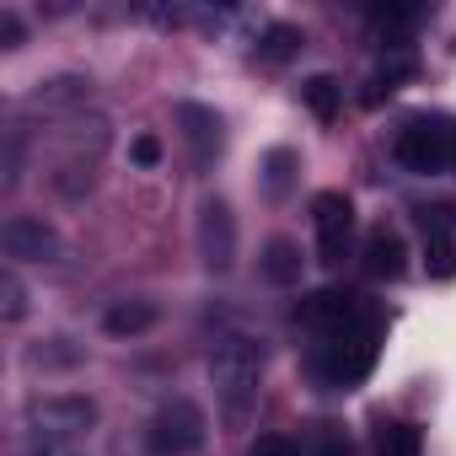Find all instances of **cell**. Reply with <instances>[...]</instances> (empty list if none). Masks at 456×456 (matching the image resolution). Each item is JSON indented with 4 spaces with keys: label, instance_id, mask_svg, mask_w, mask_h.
Here are the masks:
<instances>
[{
    "label": "cell",
    "instance_id": "obj_1",
    "mask_svg": "<svg viewBox=\"0 0 456 456\" xmlns=\"http://www.w3.org/2000/svg\"><path fill=\"white\" fill-rule=\"evenodd\" d=\"M209 381H215V397L225 408V419H242L253 403H258V381H264V349L242 333H225L215 349H209Z\"/></svg>",
    "mask_w": 456,
    "mask_h": 456
},
{
    "label": "cell",
    "instance_id": "obj_2",
    "mask_svg": "<svg viewBox=\"0 0 456 456\" xmlns=\"http://www.w3.org/2000/svg\"><path fill=\"white\" fill-rule=\"evenodd\" d=\"M376 338H381L376 322H360V328H349V333H333V338L317 344L312 370H317L328 387L349 392V387H360V381L370 376V365H376Z\"/></svg>",
    "mask_w": 456,
    "mask_h": 456
},
{
    "label": "cell",
    "instance_id": "obj_3",
    "mask_svg": "<svg viewBox=\"0 0 456 456\" xmlns=\"http://www.w3.org/2000/svg\"><path fill=\"white\" fill-rule=\"evenodd\" d=\"M397 161L419 177H435V172L456 167V129L445 118H408L397 129Z\"/></svg>",
    "mask_w": 456,
    "mask_h": 456
},
{
    "label": "cell",
    "instance_id": "obj_4",
    "mask_svg": "<svg viewBox=\"0 0 456 456\" xmlns=\"http://www.w3.org/2000/svg\"><path fill=\"white\" fill-rule=\"evenodd\" d=\"M97 424V403L76 392H54L28 403V435H54V440H86Z\"/></svg>",
    "mask_w": 456,
    "mask_h": 456
},
{
    "label": "cell",
    "instance_id": "obj_5",
    "mask_svg": "<svg viewBox=\"0 0 456 456\" xmlns=\"http://www.w3.org/2000/svg\"><path fill=\"white\" fill-rule=\"evenodd\" d=\"M204 429H209L204 408L193 397H172L151 419V445H156V456H193V451H204Z\"/></svg>",
    "mask_w": 456,
    "mask_h": 456
},
{
    "label": "cell",
    "instance_id": "obj_6",
    "mask_svg": "<svg viewBox=\"0 0 456 456\" xmlns=\"http://www.w3.org/2000/svg\"><path fill=\"white\" fill-rule=\"evenodd\" d=\"M296 322L312 328V333H322V338H333V333H349V328H360L370 317L360 312V296L328 285V290H312L306 301H296Z\"/></svg>",
    "mask_w": 456,
    "mask_h": 456
},
{
    "label": "cell",
    "instance_id": "obj_7",
    "mask_svg": "<svg viewBox=\"0 0 456 456\" xmlns=\"http://www.w3.org/2000/svg\"><path fill=\"white\" fill-rule=\"evenodd\" d=\"M312 225H317V253L322 264H344L354 242V204L344 193H317L312 199Z\"/></svg>",
    "mask_w": 456,
    "mask_h": 456
},
{
    "label": "cell",
    "instance_id": "obj_8",
    "mask_svg": "<svg viewBox=\"0 0 456 456\" xmlns=\"http://www.w3.org/2000/svg\"><path fill=\"white\" fill-rule=\"evenodd\" d=\"M0 242H6V258H17V264H54L60 258V232L44 215H12L0 225Z\"/></svg>",
    "mask_w": 456,
    "mask_h": 456
},
{
    "label": "cell",
    "instance_id": "obj_9",
    "mask_svg": "<svg viewBox=\"0 0 456 456\" xmlns=\"http://www.w3.org/2000/svg\"><path fill=\"white\" fill-rule=\"evenodd\" d=\"M199 258L215 274H225L237 264V220L220 199H204V209H199Z\"/></svg>",
    "mask_w": 456,
    "mask_h": 456
},
{
    "label": "cell",
    "instance_id": "obj_10",
    "mask_svg": "<svg viewBox=\"0 0 456 456\" xmlns=\"http://www.w3.org/2000/svg\"><path fill=\"white\" fill-rule=\"evenodd\" d=\"M419 225H424V269L435 280H451L456 274V220L451 209H419Z\"/></svg>",
    "mask_w": 456,
    "mask_h": 456
},
{
    "label": "cell",
    "instance_id": "obj_11",
    "mask_svg": "<svg viewBox=\"0 0 456 456\" xmlns=\"http://www.w3.org/2000/svg\"><path fill=\"white\" fill-rule=\"evenodd\" d=\"M365 269L376 280H397L408 269V248H403V237L392 232V225H376V232L365 237Z\"/></svg>",
    "mask_w": 456,
    "mask_h": 456
},
{
    "label": "cell",
    "instance_id": "obj_12",
    "mask_svg": "<svg viewBox=\"0 0 456 456\" xmlns=\"http://www.w3.org/2000/svg\"><path fill=\"white\" fill-rule=\"evenodd\" d=\"M177 124H183V140L193 145V161L204 167V161L220 151V118H215L209 108H199V102H183V108H177Z\"/></svg>",
    "mask_w": 456,
    "mask_h": 456
},
{
    "label": "cell",
    "instance_id": "obj_13",
    "mask_svg": "<svg viewBox=\"0 0 456 456\" xmlns=\"http://www.w3.org/2000/svg\"><path fill=\"white\" fill-rule=\"evenodd\" d=\"M76 102H86V81L81 76H60V81H44L38 92H28L22 108H33V113H65Z\"/></svg>",
    "mask_w": 456,
    "mask_h": 456
},
{
    "label": "cell",
    "instance_id": "obj_14",
    "mask_svg": "<svg viewBox=\"0 0 456 456\" xmlns=\"http://www.w3.org/2000/svg\"><path fill=\"white\" fill-rule=\"evenodd\" d=\"M301 264H306V258H301V248H296L290 237H274V242L264 248V258H258V269H264L269 285H296V280H301Z\"/></svg>",
    "mask_w": 456,
    "mask_h": 456
},
{
    "label": "cell",
    "instance_id": "obj_15",
    "mask_svg": "<svg viewBox=\"0 0 456 456\" xmlns=\"http://www.w3.org/2000/svg\"><path fill=\"white\" fill-rule=\"evenodd\" d=\"M301 102H306L322 124H333L338 108H344V86H338V76H312V81H301Z\"/></svg>",
    "mask_w": 456,
    "mask_h": 456
},
{
    "label": "cell",
    "instance_id": "obj_16",
    "mask_svg": "<svg viewBox=\"0 0 456 456\" xmlns=\"http://www.w3.org/2000/svg\"><path fill=\"white\" fill-rule=\"evenodd\" d=\"M156 322V306L151 301H118V306H108V317H102V328L113 333V338H134V333H145Z\"/></svg>",
    "mask_w": 456,
    "mask_h": 456
},
{
    "label": "cell",
    "instance_id": "obj_17",
    "mask_svg": "<svg viewBox=\"0 0 456 456\" xmlns=\"http://www.w3.org/2000/svg\"><path fill=\"white\" fill-rule=\"evenodd\" d=\"M301 28H290V22H274V28H264V38H258V60H269V65H285L290 54H301Z\"/></svg>",
    "mask_w": 456,
    "mask_h": 456
},
{
    "label": "cell",
    "instance_id": "obj_18",
    "mask_svg": "<svg viewBox=\"0 0 456 456\" xmlns=\"http://www.w3.org/2000/svg\"><path fill=\"white\" fill-rule=\"evenodd\" d=\"M424 451V435L413 424H381L376 435V456H419Z\"/></svg>",
    "mask_w": 456,
    "mask_h": 456
},
{
    "label": "cell",
    "instance_id": "obj_19",
    "mask_svg": "<svg viewBox=\"0 0 456 456\" xmlns=\"http://www.w3.org/2000/svg\"><path fill=\"white\" fill-rule=\"evenodd\" d=\"M290 177H296V151H269V161H264V183H269L274 199L290 193Z\"/></svg>",
    "mask_w": 456,
    "mask_h": 456
},
{
    "label": "cell",
    "instance_id": "obj_20",
    "mask_svg": "<svg viewBox=\"0 0 456 456\" xmlns=\"http://www.w3.org/2000/svg\"><path fill=\"white\" fill-rule=\"evenodd\" d=\"M365 17H370V28H381V33H408V28L419 22V6H370Z\"/></svg>",
    "mask_w": 456,
    "mask_h": 456
},
{
    "label": "cell",
    "instance_id": "obj_21",
    "mask_svg": "<svg viewBox=\"0 0 456 456\" xmlns=\"http://www.w3.org/2000/svg\"><path fill=\"white\" fill-rule=\"evenodd\" d=\"M408 70H413L408 60H392L387 70H376V76H370V86H365V102H381V97H392V92H397V81H403Z\"/></svg>",
    "mask_w": 456,
    "mask_h": 456
},
{
    "label": "cell",
    "instance_id": "obj_22",
    "mask_svg": "<svg viewBox=\"0 0 456 456\" xmlns=\"http://www.w3.org/2000/svg\"><path fill=\"white\" fill-rule=\"evenodd\" d=\"M306 456H349V435H344L338 424H317V435H312Z\"/></svg>",
    "mask_w": 456,
    "mask_h": 456
},
{
    "label": "cell",
    "instance_id": "obj_23",
    "mask_svg": "<svg viewBox=\"0 0 456 456\" xmlns=\"http://www.w3.org/2000/svg\"><path fill=\"white\" fill-rule=\"evenodd\" d=\"M0 301H6V306H0V312H6V322H22V312H28V290H22V280L6 269V274H0Z\"/></svg>",
    "mask_w": 456,
    "mask_h": 456
},
{
    "label": "cell",
    "instance_id": "obj_24",
    "mask_svg": "<svg viewBox=\"0 0 456 456\" xmlns=\"http://www.w3.org/2000/svg\"><path fill=\"white\" fill-rule=\"evenodd\" d=\"M17 456H81L76 440H54V435H22V451Z\"/></svg>",
    "mask_w": 456,
    "mask_h": 456
},
{
    "label": "cell",
    "instance_id": "obj_25",
    "mask_svg": "<svg viewBox=\"0 0 456 456\" xmlns=\"http://www.w3.org/2000/svg\"><path fill=\"white\" fill-rule=\"evenodd\" d=\"M248 456H306V451H301V440H290V435H258V440L248 445Z\"/></svg>",
    "mask_w": 456,
    "mask_h": 456
},
{
    "label": "cell",
    "instance_id": "obj_26",
    "mask_svg": "<svg viewBox=\"0 0 456 456\" xmlns=\"http://www.w3.org/2000/svg\"><path fill=\"white\" fill-rule=\"evenodd\" d=\"M134 161H140V167H156V161H161V145H156L151 134H140V140H134Z\"/></svg>",
    "mask_w": 456,
    "mask_h": 456
},
{
    "label": "cell",
    "instance_id": "obj_27",
    "mask_svg": "<svg viewBox=\"0 0 456 456\" xmlns=\"http://www.w3.org/2000/svg\"><path fill=\"white\" fill-rule=\"evenodd\" d=\"M0 38H6V49L22 44V22H17V12H0Z\"/></svg>",
    "mask_w": 456,
    "mask_h": 456
}]
</instances>
